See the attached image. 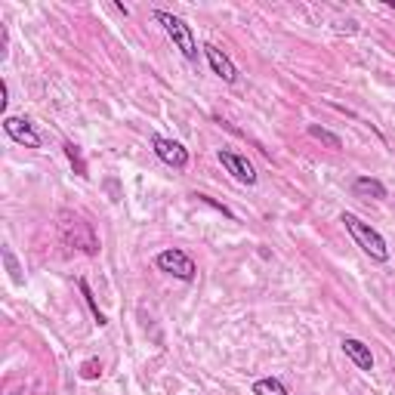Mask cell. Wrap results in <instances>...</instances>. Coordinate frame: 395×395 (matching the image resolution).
Segmentation results:
<instances>
[{
  "mask_svg": "<svg viewBox=\"0 0 395 395\" xmlns=\"http://www.w3.org/2000/svg\"><path fill=\"white\" fill-rule=\"evenodd\" d=\"M216 158H220V164L226 167V173L232 176V180H238L241 185H257L260 176H257V170H253V164L244 158V154L220 149V152H216Z\"/></svg>",
  "mask_w": 395,
  "mask_h": 395,
  "instance_id": "cell-5",
  "label": "cell"
},
{
  "mask_svg": "<svg viewBox=\"0 0 395 395\" xmlns=\"http://www.w3.org/2000/svg\"><path fill=\"white\" fill-rule=\"evenodd\" d=\"M340 349H343V355H346V359H349L359 370H365V374H370V370H374V352H370L368 343H361V340H355V337H343Z\"/></svg>",
  "mask_w": 395,
  "mask_h": 395,
  "instance_id": "cell-9",
  "label": "cell"
},
{
  "mask_svg": "<svg viewBox=\"0 0 395 395\" xmlns=\"http://www.w3.org/2000/svg\"><path fill=\"white\" fill-rule=\"evenodd\" d=\"M77 288H81V297H83V303L90 306V312H93V321H96L99 328H105V324H108V319H105V312H102V309H99L96 297H93V290H90L87 278H81V281H77Z\"/></svg>",
  "mask_w": 395,
  "mask_h": 395,
  "instance_id": "cell-11",
  "label": "cell"
},
{
  "mask_svg": "<svg viewBox=\"0 0 395 395\" xmlns=\"http://www.w3.org/2000/svg\"><path fill=\"white\" fill-rule=\"evenodd\" d=\"M253 395H290V392L278 377H262V380L253 383Z\"/></svg>",
  "mask_w": 395,
  "mask_h": 395,
  "instance_id": "cell-14",
  "label": "cell"
},
{
  "mask_svg": "<svg viewBox=\"0 0 395 395\" xmlns=\"http://www.w3.org/2000/svg\"><path fill=\"white\" fill-rule=\"evenodd\" d=\"M152 152L158 154L161 164L173 167V170H185L189 167V149L176 139H167V136H154L152 139Z\"/></svg>",
  "mask_w": 395,
  "mask_h": 395,
  "instance_id": "cell-6",
  "label": "cell"
},
{
  "mask_svg": "<svg viewBox=\"0 0 395 395\" xmlns=\"http://www.w3.org/2000/svg\"><path fill=\"white\" fill-rule=\"evenodd\" d=\"M154 22L167 31V37L180 46V53L185 59H189V62L198 59V41H195V34H192V25H185L180 15L164 13V10H154Z\"/></svg>",
  "mask_w": 395,
  "mask_h": 395,
  "instance_id": "cell-3",
  "label": "cell"
},
{
  "mask_svg": "<svg viewBox=\"0 0 395 395\" xmlns=\"http://www.w3.org/2000/svg\"><path fill=\"white\" fill-rule=\"evenodd\" d=\"M6 105H10V87L6 81H0V112H6Z\"/></svg>",
  "mask_w": 395,
  "mask_h": 395,
  "instance_id": "cell-18",
  "label": "cell"
},
{
  "mask_svg": "<svg viewBox=\"0 0 395 395\" xmlns=\"http://www.w3.org/2000/svg\"><path fill=\"white\" fill-rule=\"evenodd\" d=\"M306 133L312 136V139H319V142H324V145H328V149H334V152H340V149H343V139H340L337 133H330L328 127H321V123H309V127H306Z\"/></svg>",
  "mask_w": 395,
  "mask_h": 395,
  "instance_id": "cell-12",
  "label": "cell"
},
{
  "mask_svg": "<svg viewBox=\"0 0 395 395\" xmlns=\"http://www.w3.org/2000/svg\"><path fill=\"white\" fill-rule=\"evenodd\" d=\"M0 257H4V266H6V272H10V281L15 284V288H22V284H25V275H22V266H19V260H15V253L4 244Z\"/></svg>",
  "mask_w": 395,
  "mask_h": 395,
  "instance_id": "cell-13",
  "label": "cell"
},
{
  "mask_svg": "<svg viewBox=\"0 0 395 395\" xmlns=\"http://www.w3.org/2000/svg\"><path fill=\"white\" fill-rule=\"evenodd\" d=\"M77 374H81V380H99V377H102V361H99V359H87V361H81Z\"/></svg>",
  "mask_w": 395,
  "mask_h": 395,
  "instance_id": "cell-16",
  "label": "cell"
},
{
  "mask_svg": "<svg viewBox=\"0 0 395 395\" xmlns=\"http://www.w3.org/2000/svg\"><path fill=\"white\" fill-rule=\"evenodd\" d=\"M56 226H59V238L65 247H72V250H81L83 257H96L99 253V238L96 232H93V226L87 220H83L81 213L74 210H59L56 216Z\"/></svg>",
  "mask_w": 395,
  "mask_h": 395,
  "instance_id": "cell-1",
  "label": "cell"
},
{
  "mask_svg": "<svg viewBox=\"0 0 395 395\" xmlns=\"http://www.w3.org/2000/svg\"><path fill=\"white\" fill-rule=\"evenodd\" d=\"M204 50V56H207V65H210V72L220 77L222 83H235L238 81V68H235V62H232L226 53L220 50V46H213V43H204L201 46Z\"/></svg>",
  "mask_w": 395,
  "mask_h": 395,
  "instance_id": "cell-8",
  "label": "cell"
},
{
  "mask_svg": "<svg viewBox=\"0 0 395 395\" xmlns=\"http://www.w3.org/2000/svg\"><path fill=\"white\" fill-rule=\"evenodd\" d=\"M4 133L13 139L15 145H25V149H41L43 139L34 130V123L25 118H4Z\"/></svg>",
  "mask_w": 395,
  "mask_h": 395,
  "instance_id": "cell-7",
  "label": "cell"
},
{
  "mask_svg": "<svg viewBox=\"0 0 395 395\" xmlns=\"http://www.w3.org/2000/svg\"><path fill=\"white\" fill-rule=\"evenodd\" d=\"M62 149H65V158L72 161V167H74V173L81 176V180H87V161H83V154H81V145H74V142H65L62 145Z\"/></svg>",
  "mask_w": 395,
  "mask_h": 395,
  "instance_id": "cell-15",
  "label": "cell"
},
{
  "mask_svg": "<svg viewBox=\"0 0 395 395\" xmlns=\"http://www.w3.org/2000/svg\"><path fill=\"white\" fill-rule=\"evenodd\" d=\"M340 222H343L346 232H349V235L355 238V244H359L370 260H374V262H389L392 253H389V244H386V238L380 235V232L370 229L368 222H361L359 216L349 213V210L340 213Z\"/></svg>",
  "mask_w": 395,
  "mask_h": 395,
  "instance_id": "cell-2",
  "label": "cell"
},
{
  "mask_svg": "<svg viewBox=\"0 0 395 395\" xmlns=\"http://www.w3.org/2000/svg\"><path fill=\"white\" fill-rule=\"evenodd\" d=\"M352 195H359V198H377V201H383L389 192H386V185L380 180H374V176H359V180L352 182Z\"/></svg>",
  "mask_w": 395,
  "mask_h": 395,
  "instance_id": "cell-10",
  "label": "cell"
},
{
  "mask_svg": "<svg viewBox=\"0 0 395 395\" xmlns=\"http://www.w3.org/2000/svg\"><path fill=\"white\" fill-rule=\"evenodd\" d=\"M192 198H195L198 204H207V207H213V210H220L222 216H226V220H235V213H232L226 204H220V201H213L210 195H201V192H195V195H192Z\"/></svg>",
  "mask_w": 395,
  "mask_h": 395,
  "instance_id": "cell-17",
  "label": "cell"
},
{
  "mask_svg": "<svg viewBox=\"0 0 395 395\" xmlns=\"http://www.w3.org/2000/svg\"><path fill=\"white\" fill-rule=\"evenodd\" d=\"M154 266H158L161 272L173 275L176 281H195V275H198L195 260H192L185 250H180V247H167V250H161L158 257H154Z\"/></svg>",
  "mask_w": 395,
  "mask_h": 395,
  "instance_id": "cell-4",
  "label": "cell"
}]
</instances>
